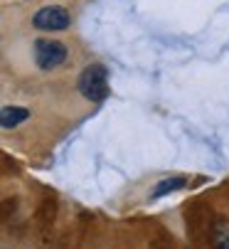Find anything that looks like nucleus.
<instances>
[{"mask_svg": "<svg viewBox=\"0 0 229 249\" xmlns=\"http://www.w3.org/2000/svg\"><path fill=\"white\" fill-rule=\"evenodd\" d=\"M185 185H187V178H182V175H170V178H165V180H160L156 188H153V197H165V195H170V193L182 190Z\"/></svg>", "mask_w": 229, "mask_h": 249, "instance_id": "obj_5", "label": "nucleus"}, {"mask_svg": "<svg viewBox=\"0 0 229 249\" xmlns=\"http://www.w3.org/2000/svg\"><path fill=\"white\" fill-rule=\"evenodd\" d=\"M32 25L42 32H62L71 25V15L64 5H45L32 15Z\"/></svg>", "mask_w": 229, "mask_h": 249, "instance_id": "obj_3", "label": "nucleus"}, {"mask_svg": "<svg viewBox=\"0 0 229 249\" xmlns=\"http://www.w3.org/2000/svg\"><path fill=\"white\" fill-rule=\"evenodd\" d=\"M27 119H30V109H25V106H3V111H0V126L5 131L25 124Z\"/></svg>", "mask_w": 229, "mask_h": 249, "instance_id": "obj_4", "label": "nucleus"}, {"mask_svg": "<svg viewBox=\"0 0 229 249\" xmlns=\"http://www.w3.org/2000/svg\"><path fill=\"white\" fill-rule=\"evenodd\" d=\"M214 239H217V247L219 249H229V222H219L217 225Z\"/></svg>", "mask_w": 229, "mask_h": 249, "instance_id": "obj_6", "label": "nucleus"}, {"mask_svg": "<svg viewBox=\"0 0 229 249\" xmlns=\"http://www.w3.org/2000/svg\"><path fill=\"white\" fill-rule=\"evenodd\" d=\"M32 57H35V64L45 69V72H52V69L62 67L69 57V50L64 42L59 40H47V37H40L35 40L32 45Z\"/></svg>", "mask_w": 229, "mask_h": 249, "instance_id": "obj_2", "label": "nucleus"}, {"mask_svg": "<svg viewBox=\"0 0 229 249\" xmlns=\"http://www.w3.org/2000/svg\"><path fill=\"white\" fill-rule=\"evenodd\" d=\"M79 94L91 101V104H99L108 96V69L104 64H89L82 69L79 74Z\"/></svg>", "mask_w": 229, "mask_h": 249, "instance_id": "obj_1", "label": "nucleus"}]
</instances>
